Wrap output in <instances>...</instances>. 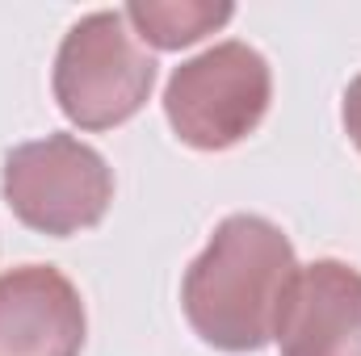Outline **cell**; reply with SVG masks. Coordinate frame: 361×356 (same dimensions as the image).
Listing matches in <instances>:
<instances>
[{"mask_svg": "<svg viewBox=\"0 0 361 356\" xmlns=\"http://www.w3.org/2000/svg\"><path fill=\"white\" fill-rule=\"evenodd\" d=\"M135 38L152 42L156 51H180L193 46L197 38L214 34L219 25L231 21V4H210V0H135L122 8Z\"/></svg>", "mask_w": 361, "mask_h": 356, "instance_id": "obj_7", "label": "cell"}, {"mask_svg": "<svg viewBox=\"0 0 361 356\" xmlns=\"http://www.w3.org/2000/svg\"><path fill=\"white\" fill-rule=\"evenodd\" d=\"M156 84V59L135 42L122 8L80 17L55 55V101L80 130H114L130 122Z\"/></svg>", "mask_w": 361, "mask_h": 356, "instance_id": "obj_2", "label": "cell"}, {"mask_svg": "<svg viewBox=\"0 0 361 356\" xmlns=\"http://www.w3.org/2000/svg\"><path fill=\"white\" fill-rule=\"evenodd\" d=\"M298 276L294 243L261 214H231L185 268L180 306L189 327L219 352H261L277 336Z\"/></svg>", "mask_w": 361, "mask_h": 356, "instance_id": "obj_1", "label": "cell"}, {"mask_svg": "<svg viewBox=\"0 0 361 356\" xmlns=\"http://www.w3.org/2000/svg\"><path fill=\"white\" fill-rule=\"evenodd\" d=\"M341 122H345V134L353 139V147L361 151V76L345 89V105H341Z\"/></svg>", "mask_w": 361, "mask_h": 356, "instance_id": "obj_8", "label": "cell"}, {"mask_svg": "<svg viewBox=\"0 0 361 356\" xmlns=\"http://www.w3.org/2000/svg\"><path fill=\"white\" fill-rule=\"evenodd\" d=\"M0 193L21 227L68 239L105 218L114 201V172L105 155L76 134H47L4 155Z\"/></svg>", "mask_w": 361, "mask_h": 356, "instance_id": "obj_3", "label": "cell"}, {"mask_svg": "<svg viewBox=\"0 0 361 356\" xmlns=\"http://www.w3.org/2000/svg\"><path fill=\"white\" fill-rule=\"evenodd\" d=\"M269 96L273 72L265 55L248 42H219L169 76L164 113L185 147L227 151L265 122Z\"/></svg>", "mask_w": 361, "mask_h": 356, "instance_id": "obj_4", "label": "cell"}, {"mask_svg": "<svg viewBox=\"0 0 361 356\" xmlns=\"http://www.w3.org/2000/svg\"><path fill=\"white\" fill-rule=\"evenodd\" d=\"M80 289L51 265L0 272V356H80L85 348Z\"/></svg>", "mask_w": 361, "mask_h": 356, "instance_id": "obj_5", "label": "cell"}, {"mask_svg": "<svg viewBox=\"0 0 361 356\" xmlns=\"http://www.w3.org/2000/svg\"><path fill=\"white\" fill-rule=\"evenodd\" d=\"M273 340L281 356H361V272L341 260L298 268Z\"/></svg>", "mask_w": 361, "mask_h": 356, "instance_id": "obj_6", "label": "cell"}]
</instances>
